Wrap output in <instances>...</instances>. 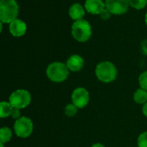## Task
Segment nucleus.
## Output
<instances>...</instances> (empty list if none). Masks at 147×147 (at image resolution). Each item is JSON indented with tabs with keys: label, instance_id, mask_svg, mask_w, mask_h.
<instances>
[{
	"label": "nucleus",
	"instance_id": "f3484780",
	"mask_svg": "<svg viewBox=\"0 0 147 147\" xmlns=\"http://www.w3.org/2000/svg\"><path fill=\"white\" fill-rule=\"evenodd\" d=\"M129 4L137 10H141L145 8L147 4V0H128Z\"/></svg>",
	"mask_w": 147,
	"mask_h": 147
},
{
	"label": "nucleus",
	"instance_id": "a211bd4d",
	"mask_svg": "<svg viewBox=\"0 0 147 147\" xmlns=\"http://www.w3.org/2000/svg\"><path fill=\"white\" fill-rule=\"evenodd\" d=\"M139 84L140 86V88L147 91V71L140 74L139 77Z\"/></svg>",
	"mask_w": 147,
	"mask_h": 147
},
{
	"label": "nucleus",
	"instance_id": "f257e3e1",
	"mask_svg": "<svg viewBox=\"0 0 147 147\" xmlns=\"http://www.w3.org/2000/svg\"><path fill=\"white\" fill-rule=\"evenodd\" d=\"M19 14V6L16 0H0V20L3 23H10Z\"/></svg>",
	"mask_w": 147,
	"mask_h": 147
},
{
	"label": "nucleus",
	"instance_id": "ddd939ff",
	"mask_svg": "<svg viewBox=\"0 0 147 147\" xmlns=\"http://www.w3.org/2000/svg\"><path fill=\"white\" fill-rule=\"evenodd\" d=\"M13 107L9 102L7 101H2L0 103V116L1 118H6L11 115Z\"/></svg>",
	"mask_w": 147,
	"mask_h": 147
},
{
	"label": "nucleus",
	"instance_id": "393cba45",
	"mask_svg": "<svg viewBox=\"0 0 147 147\" xmlns=\"http://www.w3.org/2000/svg\"><path fill=\"white\" fill-rule=\"evenodd\" d=\"M145 22H146V23L147 25V11L146 13V16H145Z\"/></svg>",
	"mask_w": 147,
	"mask_h": 147
},
{
	"label": "nucleus",
	"instance_id": "20e7f679",
	"mask_svg": "<svg viewBox=\"0 0 147 147\" xmlns=\"http://www.w3.org/2000/svg\"><path fill=\"white\" fill-rule=\"evenodd\" d=\"M71 34L74 39H76L78 42H87L92 35L90 23L84 19L74 21L71 26Z\"/></svg>",
	"mask_w": 147,
	"mask_h": 147
},
{
	"label": "nucleus",
	"instance_id": "0eeeda50",
	"mask_svg": "<svg viewBox=\"0 0 147 147\" xmlns=\"http://www.w3.org/2000/svg\"><path fill=\"white\" fill-rule=\"evenodd\" d=\"M71 101L78 108H84L90 101V94L85 88H78L72 92Z\"/></svg>",
	"mask_w": 147,
	"mask_h": 147
},
{
	"label": "nucleus",
	"instance_id": "4be33fe9",
	"mask_svg": "<svg viewBox=\"0 0 147 147\" xmlns=\"http://www.w3.org/2000/svg\"><path fill=\"white\" fill-rule=\"evenodd\" d=\"M140 50L144 55H147V39L144 40L140 43Z\"/></svg>",
	"mask_w": 147,
	"mask_h": 147
},
{
	"label": "nucleus",
	"instance_id": "aec40b11",
	"mask_svg": "<svg viewBox=\"0 0 147 147\" xmlns=\"http://www.w3.org/2000/svg\"><path fill=\"white\" fill-rule=\"evenodd\" d=\"M10 116L12 117V119H14V120H17L18 119H20V118L22 117V116H21L20 109H18V108H13Z\"/></svg>",
	"mask_w": 147,
	"mask_h": 147
},
{
	"label": "nucleus",
	"instance_id": "f8f14e48",
	"mask_svg": "<svg viewBox=\"0 0 147 147\" xmlns=\"http://www.w3.org/2000/svg\"><path fill=\"white\" fill-rule=\"evenodd\" d=\"M84 14H85L84 9L82 6V4H80L79 3H75L71 4L69 8V16L74 21L83 19Z\"/></svg>",
	"mask_w": 147,
	"mask_h": 147
},
{
	"label": "nucleus",
	"instance_id": "6e6552de",
	"mask_svg": "<svg viewBox=\"0 0 147 147\" xmlns=\"http://www.w3.org/2000/svg\"><path fill=\"white\" fill-rule=\"evenodd\" d=\"M106 9L109 10L111 14L122 15L126 13L129 8L128 0H106Z\"/></svg>",
	"mask_w": 147,
	"mask_h": 147
},
{
	"label": "nucleus",
	"instance_id": "b1692460",
	"mask_svg": "<svg viewBox=\"0 0 147 147\" xmlns=\"http://www.w3.org/2000/svg\"><path fill=\"white\" fill-rule=\"evenodd\" d=\"M91 147H105L103 145H102V144H100V143H96V144H94L93 146Z\"/></svg>",
	"mask_w": 147,
	"mask_h": 147
},
{
	"label": "nucleus",
	"instance_id": "9b49d317",
	"mask_svg": "<svg viewBox=\"0 0 147 147\" xmlns=\"http://www.w3.org/2000/svg\"><path fill=\"white\" fill-rule=\"evenodd\" d=\"M66 66L68 69L71 72H78L80 71L84 65V59L78 55H71L66 61Z\"/></svg>",
	"mask_w": 147,
	"mask_h": 147
},
{
	"label": "nucleus",
	"instance_id": "f03ea898",
	"mask_svg": "<svg viewBox=\"0 0 147 147\" xmlns=\"http://www.w3.org/2000/svg\"><path fill=\"white\" fill-rule=\"evenodd\" d=\"M95 72L97 79L104 83L112 82L117 77L116 67L114 63L109 61H104L98 63Z\"/></svg>",
	"mask_w": 147,
	"mask_h": 147
},
{
	"label": "nucleus",
	"instance_id": "1a4fd4ad",
	"mask_svg": "<svg viewBox=\"0 0 147 147\" xmlns=\"http://www.w3.org/2000/svg\"><path fill=\"white\" fill-rule=\"evenodd\" d=\"M84 7L89 13L96 15L106 9V4L102 0H86Z\"/></svg>",
	"mask_w": 147,
	"mask_h": 147
},
{
	"label": "nucleus",
	"instance_id": "a878e982",
	"mask_svg": "<svg viewBox=\"0 0 147 147\" xmlns=\"http://www.w3.org/2000/svg\"><path fill=\"white\" fill-rule=\"evenodd\" d=\"M0 147H3V144H2V143H1V145H0Z\"/></svg>",
	"mask_w": 147,
	"mask_h": 147
},
{
	"label": "nucleus",
	"instance_id": "9d476101",
	"mask_svg": "<svg viewBox=\"0 0 147 147\" xmlns=\"http://www.w3.org/2000/svg\"><path fill=\"white\" fill-rule=\"evenodd\" d=\"M27 31L26 23L21 19H16L9 23V32L13 36H22Z\"/></svg>",
	"mask_w": 147,
	"mask_h": 147
},
{
	"label": "nucleus",
	"instance_id": "423d86ee",
	"mask_svg": "<svg viewBox=\"0 0 147 147\" xmlns=\"http://www.w3.org/2000/svg\"><path fill=\"white\" fill-rule=\"evenodd\" d=\"M34 125L32 120L28 117H21L17 120L15 121L14 124V131L16 136L20 138L26 139L29 137L33 132Z\"/></svg>",
	"mask_w": 147,
	"mask_h": 147
},
{
	"label": "nucleus",
	"instance_id": "412c9836",
	"mask_svg": "<svg viewBox=\"0 0 147 147\" xmlns=\"http://www.w3.org/2000/svg\"><path fill=\"white\" fill-rule=\"evenodd\" d=\"M100 16L102 20H108L110 18V16H111V13L109 12V10L108 9H105L103 11H102L100 14Z\"/></svg>",
	"mask_w": 147,
	"mask_h": 147
},
{
	"label": "nucleus",
	"instance_id": "6ab92c4d",
	"mask_svg": "<svg viewBox=\"0 0 147 147\" xmlns=\"http://www.w3.org/2000/svg\"><path fill=\"white\" fill-rule=\"evenodd\" d=\"M138 146L147 147V132L142 133L138 138Z\"/></svg>",
	"mask_w": 147,
	"mask_h": 147
},
{
	"label": "nucleus",
	"instance_id": "5701e85b",
	"mask_svg": "<svg viewBox=\"0 0 147 147\" xmlns=\"http://www.w3.org/2000/svg\"><path fill=\"white\" fill-rule=\"evenodd\" d=\"M142 113H143V114L147 117V102L146 104H144L143 105V107H142Z\"/></svg>",
	"mask_w": 147,
	"mask_h": 147
},
{
	"label": "nucleus",
	"instance_id": "39448f33",
	"mask_svg": "<svg viewBox=\"0 0 147 147\" xmlns=\"http://www.w3.org/2000/svg\"><path fill=\"white\" fill-rule=\"evenodd\" d=\"M9 102L14 108L23 109L30 104L31 94L25 89H17L9 95Z\"/></svg>",
	"mask_w": 147,
	"mask_h": 147
},
{
	"label": "nucleus",
	"instance_id": "2eb2a0df",
	"mask_svg": "<svg viewBox=\"0 0 147 147\" xmlns=\"http://www.w3.org/2000/svg\"><path fill=\"white\" fill-rule=\"evenodd\" d=\"M12 137V131L9 127H2L0 129V140L2 144L7 143Z\"/></svg>",
	"mask_w": 147,
	"mask_h": 147
},
{
	"label": "nucleus",
	"instance_id": "7ed1b4c3",
	"mask_svg": "<svg viewBox=\"0 0 147 147\" xmlns=\"http://www.w3.org/2000/svg\"><path fill=\"white\" fill-rule=\"evenodd\" d=\"M70 70L66 64L60 62H54L50 63L46 70L47 78L53 82H62L69 76Z\"/></svg>",
	"mask_w": 147,
	"mask_h": 147
},
{
	"label": "nucleus",
	"instance_id": "dca6fc26",
	"mask_svg": "<svg viewBox=\"0 0 147 147\" xmlns=\"http://www.w3.org/2000/svg\"><path fill=\"white\" fill-rule=\"evenodd\" d=\"M78 109V108L73 103L68 104V105H66V107H65V115L68 116V117H73L74 115L77 114Z\"/></svg>",
	"mask_w": 147,
	"mask_h": 147
},
{
	"label": "nucleus",
	"instance_id": "4468645a",
	"mask_svg": "<svg viewBox=\"0 0 147 147\" xmlns=\"http://www.w3.org/2000/svg\"><path fill=\"white\" fill-rule=\"evenodd\" d=\"M134 100L138 104H146L147 102V91L142 88L137 89L134 94Z\"/></svg>",
	"mask_w": 147,
	"mask_h": 147
}]
</instances>
